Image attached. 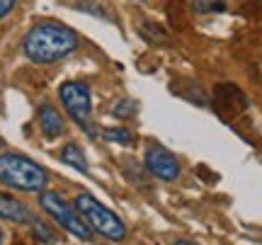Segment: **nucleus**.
<instances>
[{"label": "nucleus", "mask_w": 262, "mask_h": 245, "mask_svg": "<svg viewBox=\"0 0 262 245\" xmlns=\"http://www.w3.org/2000/svg\"><path fill=\"white\" fill-rule=\"evenodd\" d=\"M139 34L150 44H163L165 41V29L158 27L156 22H141L139 25Z\"/></svg>", "instance_id": "obj_11"}, {"label": "nucleus", "mask_w": 262, "mask_h": 245, "mask_svg": "<svg viewBox=\"0 0 262 245\" xmlns=\"http://www.w3.org/2000/svg\"><path fill=\"white\" fill-rule=\"evenodd\" d=\"M41 207H44V211H47L51 218H56L68 233H73V236L80 238V240H90L93 233H90L88 224H85L83 218H80V214H78L61 194H56V192H41Z\"/></svg>", "instance_id": "obj_5"}, {"label": "nucleus", "mask_w": 262, "mask_h": 245, "mask_svg": "<svg viewBox=\"0 0 262 245\" xmlns=\"http://www.w3.org/2000/svg\"><path fill=\"white\" fill-rule=\"evenodd\" d=\"M73 3H75V8L85 10L90 15H97V17H102V19H110V15H112V10H107L104 0H73Z\"/></svg>", "instance_id": "obj_10"}, {"label": "nucleus", "mask_w": 262, "mask_h": 245, "mask_svg": "<svg viewBox=\"0 0 262 245\" xmlns=\"http://www.w3.org/2000/svg\"><path fill=\"white\" fill-rule=\"evenodd\" d=\"M37 122L41 126V133L47 136V139H56L61 133L66 131V122L63 117L58 114V109L54 104H41L37 112Z\"/></svg>", "instance_id": "obj_7"}, {"label": "nucleus", "mask_w": 262, "mask_h": 245, "mask_svg": "<svg viewBox=\"0 0 262 245\" xmlns=\"http://www.w3.org/2000/svg\"><path fill=\"white\" fill-rule=\"evenodd\" d=\"M104 139L114 143H122V146H131L134 143V136H131L129 129H107L104 131Z\"/></svg>", "instance_id": "obj_13"}, {"label": "nucleus", "mask_w": 262, "mask_h": 245, "mask_svg": "<svg viewBox=\"0 0 262 245\" xmlns=\"http://www.w3.org/2000/svg\"><path fill=\"white\" fill-rule=\"evenodd\" d=\"M0 245H3V231H0Z\"/></svg>", "instance_id": "obj_19"}, {"label": "nucleus", "mask_w": 262, "mask_h": 245, "mask_svg": "<svg viewBox=\"0 0 262 245\" xmlns=\"http://www.w3.org/2000/svg\"><path fill=\"white\" fill-rule=\"evenodd\" d=\"M22 49L32 63H56L78 49V34L61 22L47 19L29 29Z\"/></svg>", "instance_id": "obj_1"}, {"label": "nucleus", "mask_w": 262, "mask_h": 245, "mask_svg": "<svg viewBox=\"0 0 262 245\" xmlns=\"http://www.w3.org/2000/svg\"><path fill=\"white\" fill-rule=\"evenodd\" d=\"M15 3H17V0H0V19L5 17L12 8H15Z\"/></svg>", "instance_id": "obj_16"}, {"label": "nucleus", "mask_w": 262, "mask_h": 245, "mask_svg": "<svg viewBox=\"0 0 262 245\" xmlns=\"http://www.w3.org/2000/svg\"><path fill=\"white\" fill-rule=\"evenodd\" d=\"M32 228H34V238L37 240H41V243H56V236L51 233V228L47 226V224H41V221H37V218H32Z\"/></svg>", "instance_id": "obj_14"}, {"label": "nucleus", "mask_w": 262, "mask_h": 245, "mask_svg": "<svg viewBox=\"0 0 262 245\" xmlns=\"http://www.w3.org/2000/svg\"><path fill=\"white\" fill-rule=\"evenodd\" d=\"M75 211L80 214L88 228H93L97 231L100 236L110 238V240H124L126 238V226H124V221L117 214H114L112 209H107L102 202H97L93 194H78L75 197Z\"/></svg>", "instance_id": "obj_3"}, {"label": "nucleus", "mask_w": 262, "mask_h": 245, "mask_svg": "<svg viewBox=\"0 0 262 245\" xmlns=\"http://www.w3.org/2000/svg\"><path fill=\"white\" fill-rule=\"evenodd\" d=\"M0 218H5V221H12V224H29L32 221V214H29V209L17 202L15 197H10V194H0Z\"/></svg>", "instance_id": "obj_8"}, {"label": "nucleus", "mask_w": 262, "mask_h": 245, "mask_svg": "<svg viewBox=\"0 0 262 245\" xmlns=\"http://www.w3.org/2000/svg\"><path fill=\"white\" fill-rule=\"evenodd\" d=\"M47 170L39 163L29 161L19 153H3L0 155V182L5 187L22 189V192H41L47 187Z\"/></svg>", "instance_id": "obj_2"}, {"label": "nucleus", "mask_w": 262, "mask_h": 245, "mask_svg": "<svg viewBox=\"0 0 262 245\" xmlns=\"http://www.w3.org/2000/svg\"><path fill=\"white\" fill-rule=\"evenodd\" d=\"M58 97L63 102L66 112L73 117V122L88 131V136H97L93 124V97H90V87L80 80H68L58 87Z\"/></svg>", "instance_id": "obj_4"}, {"label": "nucleus", "mask_w": 262, "mask_h": 245, "mask_svg": "<svg viewBox=\"0 0 262 245\" xmlns=\"http://www.w3.org/2000/svg\"><path fill=\"white\" fill-rule=\"evenodd\" d=\"M134 109H136V104L129 102V100H122V102L114 107V117H119V119H126V117H134Z\"/></svg>", "instance_id": "obj_15"}, {"label": "nucleus", "mask_w": 262, "mask_h": 245, "mask_svg": "<svg viewBox=\"0 0 262 245\" xmlns=\"http://www.w3.org/2000/svg\"><path fill=\"white\" fill-rule=\"evenodd\" d=\"M143 161H146V170H148L153 177L165 180V182H175L180 177V172H182L178 158L168 148L158 146V143H150L148 148H146Z\"/></svg>", "instance_id": "obj_6"}, {"label": "nucleus", "mask_w": 262, "mask_h": 245, "mask_svg": "<svg viewBox=\"0 0 262 245\" xmlns=\"http://www.w3.org/2000/svg\"><path fill=\"white\" fill-rule=\"evenodd\" d=\"M172 245H196V243H192V240H175Z\"/></svg>", "instance_id": "obj_17"}, {"label": "nucleus", "mask_w": 262, "mask_h": 245, "mask_svg": "<svg viewBox=\"0 0 262 245\" xmlns=\"http://www.w3.org/2000/svg\"><path fill=\"white\" fill-rule=\"evenodd\" d=\"M228 0H194V12L196 15H214V12H224Z\"/></svg>", "instance_id": "obj_12"}, {"label": "nucleus", "mask_w": 262, "mask_h": 245, "mask_svg": "<svg viewBox=\"0 0 262 245\" xmlns=\"http://www.w3.org/2000/svg\"><path fill=\"white\" fill-rule=\"evenodd\" d=\"M3 146H5V141H3V139H0V148H3Z\"/></svg>", "instance_id": "obj_18"}, {"label": "nucleus", "mask_w": 262, "mask_h": 245, "mask_svg": "<svg viewBox=\"0 0 262 245\" xmlns=\"http://www.w3.org/2000/svg\"><path fill=\"white\" fill-rule=\"evenodd\" d=\"M61 161H63L66 165L75 168L78 172H88V161H85V153L80 151V146H75V143H66L63 148H61Z\"/></svg>", "instance_id": "obj_9"}]
</instances>
